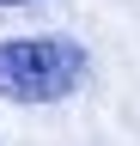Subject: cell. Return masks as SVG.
<instances>
[{
    "mask_svg": "<svg viewBox=\"0 0 140 146\" xmlns=\"http://www.w3.org/2000/svg\"><path fill=\"white\" fill-rule=\"evenodd\" d=\"M85 85V49L73 36H6L0 43V98L61 104Z\"/></svg>",
    "mask_w": 140,
    "mask_h": 146,
    "instance_id": "1",
    "label": "cell"
},
{
    "mask_svg": "<svg viewBox=\"0 0 140 146\" xmlns=\"http://www.w3.org/2000/svg\"><path fill=\"white\" fill-rule=\"evenodd\" d=\"M0 6H31V0H0Z\"/></svg>",
    "mask_w": 140,
    "mask_h": 146,
    "instance_id": "2",
    "label": "cell"
}]
</instances>
